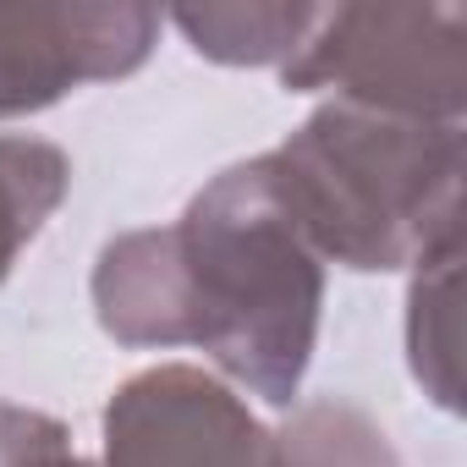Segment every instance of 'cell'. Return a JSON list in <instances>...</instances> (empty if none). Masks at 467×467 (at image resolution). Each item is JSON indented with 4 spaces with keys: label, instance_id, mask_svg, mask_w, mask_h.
<instances>
[{
    "label": "cell",
    "instance_id": "cell-1",
    "mask_svg": "<svg viewBox=\"0 0 467 467\" xmlns=\"http://www.w3.org/2000/svg\"><path fill=\"white\" fill-rule=\"evenodd\" d=\"M88 292L116 347H198L270 407L303 396L325 319V265L275 203L259 154L209 176L171 225L110 237Z\"/></svg>",
    "mask_w": 467,
    "mask_h": 467
},
{
    "label": "cell",
    "instance_id": "cell-2",
    "mask_svg": "<svg viewBox=\"0 0 467 467\" xmlns=\"http://www.w3.org/2000/svg\"><path fill=\"white\" fill-rule=\"evenodd\" d=\"M259 160L319 265L390 275L462 231V127L325 99Z\"/></svg>",
    "mask_w": 467,
    "mask_h": 467
},
{
    "label": "cell",
    "instance_id": "cell-3",
    "mask_svg": "<svg viewBox=\"0 0 467 467\" xmlns=\"http://www.w3.org/2000/svg\"><path fill=\"white\" fill-rule=\"evenodd\" d=\"M292 94H330L401 121L467 116L462 6H325L303 50L281 67Z\"/></svg>",
    "mask_w": 467,
    "mask_h": 467
},
{
    "label": "cell",
    "instance_id": "cell-4",
    "mask_svg": "<svg viewBox=\"0 0 467 467\" xmlns=\"http://www.w3.org/2000/svg\"><path fill=\"white\" fill-rule=\"evenodd\" d=\"M160 12L132 0L0 6V121L39 116L88 83L132 78L160 45Z\"/></svg>",
    "mask_w": 467,
    "mask_h": 467
},
{
    "label": "cell",
    "instance_id": "cell-5",
    "mask_svg": "<svg viewBox=\"0 0 467 467\" xmlns=\"http://www.w3.org/2000/svg\"><path fill=\"white\" fill-rule=\"evenodd\" d=\"M99 429V467H265L270 456V423L192 363H160L116 385Z\"/></svg>",
    "mask_w": 467,
    "mask_h": 467
},
{
    "label": "cell",
    "instance_id": "cell-6",
    "mask_svg": "<svg viewBox=\"0 0 467 467\" xmlns=\"http://www.w3.org/2000/svg\"><path fill=\"white\" fill-rule=\"evenodd\" d=\"M456 281H462V231L434 243L412 265L407 286V363L423 396L445 412L462 407V314H456Z\"/></svg>",
    "mask_w": 467,
    "mask_h": 467
},
{
    "label": "cell",
    "instance_id": "cell-7",
    "mask_svg": "<svg viewBox=\"0 0 467 467\" xmlns=\"http://www.w3.org/2000/svg\"><path fill=\"white\" fill-rule=\"evenodd\" d=\"M325 6H176L171 23L192 56L220 67H286Z\"/></svg>",
    "mask_w": 467,
    "mask_h": 467
},
{
    "label": "cell",
    "instance_id": "cell-8",
    "mask_svg": "<svg viewBox=\"0 0 467 467\" xmlns=\"http://www.w3.org/2000/svg\"><path fill=\"white\" fill-rule=\"evenodd\" d=\"M72 192V160L50 138L0 132V286Z\"/></svg>",
    "mask_w": 467,
    "mask_h": 467
},
{
    "label": "cell",
    "instance_id": "cell-9",
    "mask_svg": "<svg viewBox=\"0 0 467 467\" xmlns=\"http://www.w3.org/2000/svg\"><path fill=\"white\" fill-rule=\"evenodd\" d=\"M265 467H407L390 434L352 401H308L270 429Z\"/></svg>",
    "mask_w": 467,
    "mask_h": 467
},
{
    "label": "cell",
    "instance_id": "cell-10",
    "mask_svg": "<svg viewBox=\"0 0 467 467\" xmlns=\"http://www.w3.org/2000/svg\"><path fill=\"white\" fill-rule=\"evenodd\" d=\"M0 467H99L72 451V434L61 418L0 401Z\"/></svg>",
    "mask_w": 467,
    "mask_h": 467
}]
</instances>
